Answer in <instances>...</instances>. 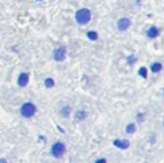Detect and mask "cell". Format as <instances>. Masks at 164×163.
I'll list each match as a JSON object with an SVG mask.
<instances>
[{
    "label": "cell",
    "instance_id": "obj_7",
    "mask_svg": "<svg viewBox=\"0 0 164 163\" xmlns=\"http://www.w3.org/2000/svg\"><path fill=\"white\" fill-rule=\"evenodd\" d=\"M115 147H117L118 149H127L129 147V142L126 140H116L114 142Z\"/></svg>",
    "mask_w": 164,
    "mask_h": 163
},
{
    "label": "cell",
    "instance_id": "obj_6",
    "mask_svg": "<svg viewBox=\"0 0 164 163\" xmlns=\"http://www.w3.org/2000/svg\"><path fill=\"white\" fill-rule=\"evenodd\" d=\"M28 81H29V76L28 74L26 73H23V74H20L19 75V78H18V84L20 86H26L28 84Z\"/></svg>",
    "mask_w": 164,
    "mask_h": 163
},
{
    "label": "cell",
    "instance_id": "obj_4",
    "mask_svg": "<svg viewBox=\"0 0 164 163\" xmlns=\"http://www.w3.org/2000/svg\"><path fill=\"white\" fill-rule=\"evenodd\" d=\"M65 57H66V48L65 47H59L54 52V58L55 60L57 62H61L64 60Z\"/></svg>",
    "mask_w": 164,
    "mask_h": 163
},
{
    "label": "cell",
    "instance_id": "obj_17",
    "mask_svg": "<svg viewBox=\"0 0 164 163\" xmlns=\"http://www.w3.org/2000/svg\"><path fill=\"white\" fill-rule=\"evenodd\" d=\"M0 163H8L5 159H0Z\"/></svg>",
    "mask_w": 164,
    "mask_h": 163
},
{
    "label": "cell",
    "instance_id": "obj_2",
    "mask_svg": "<svg viewBox=\"0 0 164 163\" xmlns=\"http://www.w3.org/2000/svg\"><path fill=\"white\" fill-rule=\"evenodd\" d=\"M20 113H21L24 118H31L32 115L36 113V106L32 103H25L21 106Z\"/></svg>",
    "mask_w": 164,
    "mask_h": 163
},
{
    "label": "cell",
    "instance_id": "obj_11",
    "mask_svg": "<svg viewBox=\"0 0 164 163\" xmlns=\"http://www.w3.org/2000/svg\"><path fill=\"white\" fill-rule=\"evenodd\" d=\"M161 69H162V65L160 63H155V64L152 65V72L156 73V72H160Z\"/></svg>",
    "mask_w": 164,
    "mask_h": 163
},
{
    "label": "cell",
    "instance_id": "obj_5",
    "mask_svg": "<svg viewBox=\"0 0 164 163\" xmlns=\"http://www.w3.org/2000/svg\"><path fill=\"white\" fill-rule=\"evenodd\" d=\"M129 26H131V20L129 18H122L117 23V27L119 30H126Z\"/></svg>",
    "mask_w": 164,
    "mask_h": 163
},
{
    "label": "cell",
    "instance_id": "obj_3",
    "mask_svg": "<svg viewBox=\"0 0 164 163\" xmlns=\"http://www.w3.org/2000/svg\"><path fill=\"white\" fill-rule=\"evenodd\" d=\"M65 152V145L60 142L55 143L52 147V154L55 158H60Z\"/></svg>",
    "mask_w": 164,
    "mask_h": 163
},
{
    "label": "cell",
    "instance_id": "obj_14",
    "mask_svg": "<svg viewBox=\"0 0 164 163\" xmlns=\"http://www.w3.org/2000/svg\"><path fill=\"white\" fill-rule=\"evenodd\" d=\"M69 112H71V108L68 107V106H65V107L61 110V114H63V116L67 118L68 115H69Z\"/></svg>",
    "mask_w": 164,
    "mask_h": 163
},
{
    "label": "cell",
    "instance_id": "obj_13",
    "mask_svg": "<svg viewBox=\"0 0 164 163\" xmlns=\"http://www.w3.org/2000/svg\"><path fill=\"white\" fill-rule=\"evenodd\" d=\"M87 36H88V38L92 40L97 39V33H95V31H88V33H87Z\"/></svg>",
    "mask_w": 164,
    "mask_h": 163
},
{
    "label": "cell",
    "instance_id": "obj_18",
    "mask_svg": "<svg viewBox=\"0 0 164 163\" xmlns=\"http://www.w3.org/2000/svg\"><path fill=\"white\" fill-rule=\"evenodd\" d=\"M163 124H164V121H163Z\"/></svg>",
    "mask_w": 164,
    "mask_h": 163
},
{
    "label": "cell",
    "instance_id": "obj_16",
    "mask_svg": "<svg viewBox=\"0 0 164 163\" xmlns=\"http://www.w3.org/2000/svg\"><path fill=\"white\" fill-rule=\"evenodd\" d=\"M95 163H106V160L105 159H100V160H97Z\"/></svg>",
    "mask_w": 164,
    "mask_h": 163
},
{
    "label": "cell",
    "instance_id": "obj_8",
    "mask_svg": "<svg viewBox=\"0 0 164 163\" xmlns=\"http://www.w3.org/2000/svg\"><path fill=\"white\" fill-rule=\"evenodd\" d=\"M148 36L150 37V38H156V37L159 36V29L154 26L151 27L148 31Z\"/></svg>",
    "mask_w": 164,
    "mask_h": 163
},
{
    "label": "cell",
    "instance_id": "obj_12",
    "mask_svg": "<svg viewBox=\"0 0 164 163\" xmlns=\"http://www.w3.org/2000/svg\"><path fill=\"white\" fill-rule=\"evenodd\" d=\"M45 85H46V87H48V88L54 87V85H55L54 79H53V78H47L45 81Z\"/></svg>",
    "mask_w": 164,
    "mask_h": 163
},
{
    "label": "cell",
    "instance_id": "obj_1",
    "mask_svg": "<svg viewBox=\"0 0 164 163\" xmlns=\"http://www.w3.org/2000/svg\"><path fill=\"white\" fill-rule=\"evenodd\" d=\"M75 18H76V21L79 25H85V24H87L90 20V11L88 9H86V8L78 10L76 13V17Z\"/></svg>",
    "mask_w": 164,
    "mask_h": 163
},
{
    "label": "cell",
    "instance_id": "obj_15",
    "mask_svg": "<svg viewBox=\"0 0 164 163\" xmlns=\"http://www.w3.org/2000/svg\"><path fill=\"white\" fill-rule=\"evenodd\" d=\"M138 74H140V75L141 76H143V77H146V69L144 68V67H142L141 69H140V72H138Z\"/></svg>",
    "mask_w": 164,
    "mask_h": 163
},
{
    "label": "cell",
    "instance_id": "obj_9",
    "mask_svg": "<svg viewBox=\"0 0 164 163\" xmlns=\"http://www.w3.org/2000/svg\"><path fill=\"white\" fill-rule=\"evenodd\" d=\"M87 116V113L85 111H78L77 113H76V118L77 120H79V121H83V120H85Z\"/></svg>",
    "mask_w": 164,
    "mask_h": 163
},
{
    "label": "cell",
    "instance_id": "obj_10",
    "mask_svg": "<svg viewBox=\"0 0 164 163\" xmlns=\"http://www.w3.org/2000/svg\"><path fill=\"white\" fill-rule=\"evenodd\" d=\"M136 131V126H135V124H133V123H131V124H129L127 126H126V132L129 134H132V133H134Z\"/></svg>",
    "mask_w": 164,
    "mask_h": 163
}]
</instances>
